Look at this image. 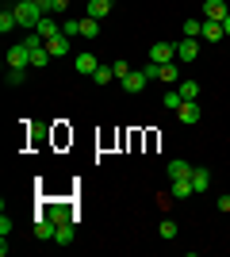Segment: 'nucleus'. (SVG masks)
<instances>
[{"mask_svg":"<svg viewBox=\"0 0 230 257\" xmlns=\"http://www.w3.org/2000/svg\"><path fill=\"white\" fill-rule=\"evenodd\" d=\"M0 234H4V238L12 234V215H0Z\"/></svg>","mask_w":230,"mask_h":257,"instance_id":"32","label":"nucleus"},{"mask_svg":"<svg viewBox=\"0 0 230 257\" xmlns=\"http://www.w3.org/2000/svg\"><path fill=\"white\" fill-rule=\"evenodd\" d=\"M73 238H77L73 223H58V234H54V242H58V246H69V242H73Z\"/></svg>","mask_w":230,"mask_h":257,"instance_id":"19","label":"nucleus"},{"mask_svg":"<svg viewBox=\"0 0 230 257\" xmlns=\"http://www.w3.org/2000/svg\"><path fill=\"white\" fill-rule=\"evenodd\" d=\"M119 85H123V92H142V88L150 85V77H146L142 69H131V73L119 81Z\"/></svg>","mask_w":230,"mask_h":257,"instance_id":"6","label":"nucleus"},{"mask_svg":"<svg viewBox=\"0 0 230 257\" xmlns=\"http://www.w3.org/2000/svg\"><path fill=\"white\" fill-rule=\"evenodd\" d=\"M12 12H16L20 27H27V31H35V27H39V20L46 16L39 0H16V4H12Z\"/></svg>","mask_w":230,"mask_h":257,"instance_id":"1","label":"nucleus"},{"mask_svg":"<svg viewBox=\"0 0 230 257\" xmlns=\"http://www.w3.org/2000/svg\"><path fill=\"white\" fill-rule=\"evenodd\" d=\"M35 234H39V238H46V242H54L58 223L50 219V215H35Z\"/></svg>","mask_w":230,"mask_h":257,"instance_id":"7","label":"nucleus"},{"mask_svg":"<svg viewBox=\"0 0 230 257\" xmlns=\"http://www.w3.org/2000/svg\"><path fill=\"white\" fill-rule=\"evenodd\" d=\"M180 177H192V165H188V161H169V181H180Z\"/></svg>","mask_w":230,"mask_h":257,"instance_id":"18","label":"nucleus"},{"mask_svg":"<svg viewBox=\"0 0 230 257\" xmlns=\"http://www.w3.org/2000/svg\"><path fill=\"white\" fill-rule=\"evenodd\" d=\"M27 65H31V50H27V43L12 46V50H8V69H27Z\"/></svg>","mask_w":230,"mask_h":257,"instance_id":"5","label":"nucleus"},{"mask_svg":"<svg viewBox=\"0 0 230 257\" xmlns=\"http://www.w3.org/2000/svg\"><path fill=\"white\" fill-rule=\"evenodd\" d=\"M111 69H115V81H123V77L131 73V65H127V62H111Z\"/></svg>","mask_w":230,"mask_h":257,"instance_id":"30","label":"nucleus"},{"mask_svg":"<svg viewBox=\"0 0 230 257\" xmlns=\"http://www.w3.org/2000/svg\"><path fill=\"white\" fill-rule=\"evenodd\" d=\"M111 4H115V0H111Z\"/></svg>","mask_w":230,"mask_h":257,"instance_id":"36","label":"nucleus"},{"mask_svg":"<svg viewBox=\"0 0 230 257\" xmlns=\"http://www.w3.org/2000/svg\"><path fill=\"white\" fill-rule=\"evenodd\" d=\"M62 35H69V39H73V35H81V20H73V16H69V20L62 23Z\"/></svg>","mask_w":230,"mask_h":257,"instance_id":"26","label":"nucleus"},{"mask_svg":"<svg viewBox=\"0 0 230 257\" xmlns=\"http://www.w3.org/2000/svg\"><path fill=\"white\" fill-rule=\"evenodd\" d=\"M203 35V20H188L184 23V39H199Z\"/></svg>","mask_w":230,"mask_h":257,"instance_id":"24","label":"nucleus"},{"mask_svg":"<svg viewBox=\"0 0 230 257\" xmlns=\"http://www.w3.org/2000/svg\"><path fill=\"white\" fill-rule=\"evenodd\" d=\"M192 192H196V188H192V177H180V181H173V188H169L173 200H188Z\"/></svg>","mask_w":230,"mask_h":257,"instance_id":"13","label":"nucleus"},{"mask_svg":"<svg viewBox=\"0 0 230 257\" xmlns=\"http://www.w3.org/2000/svg\"><path fill=\"white\" fill-rule=\"evenodd\" d=\"M46 16H58V12H69V0H39Z\"/></svg>","mask_w":230,"mask_h":257,"instance_id":"21","label":"nucleus"},{"mask_svg":"<svg viewBox=\"0 0 230 257\" xmlns=\"http://www.w3.org/2000/svg\"><path fill=\"white\" fill-rule=\"evenodd\" d=\"M46 50H50V58H66V54H69V35L50 39V43H46Z\"/></svg>","mask_w":230,"mask_h":257,"instance_id":"15","label":"nucleus"},{"mask_svg":"<svg viewBox=\"0 0 230 257\" xmlns=\"http://www.w3.org/2000/svg\"><path fill=\"white\" fill-rule=\"evenodd\" d=\"M222 31H226V35H230V16H226V20H222Z\"/></svg>","mask_w":230,"mask_h":257,"instance_id":"34","label":"nucleus"},{"mask_svg":"<svg viewBox=\"0 0 230 257\" xmlns=\"http://www.w3.org/2000/svg\"><path fill=\"white\" fill-rule=\"evenodd\" d=\"M199 54V39H180L176 43V62H196Z\"/></svg>","mask_w":230,"mask_h":257,"instance_id":"9","label":"nucleus"},{"mask_svg":"<svg viewBox=\"0 0 230 257\" xmlns=\"http://www.w3.org/2000/svg\"><path fill=\"white\" fill-rule=\"evenodd\" d=\"M23 43H27V50H31V65H35V69H43V65H50V50H46V43H43V39H39L35 31L27 35Z\"/></svg>","mask_w":230,"mask_h":257,"instance_id":"2","label":"nucleus"},{"mask_svg":"<svg viewBox=\"0 0 230 257\" xmlns=\"http://www.w3.org/2000/svg\"><path fill=\"white\" fill-rule=\"evenodd\" d=\"M69 4H73V0H69Z\"/></svg>","mask_w":230,"mask_h":257,"instance_id":"35","label":"nucleus"},{"mask_svg":"<svg viewBox=\"0 0 230 257\" xmlns=\"http://www.w3.org/2000/svg\"><path fill=\"white\" fill-rule=\"evenodd\" d=\"M180 104H184V96H180V92H176V85H173V92H165V107H173V111H176Z\"/></svg>","mask_w":230,"mask_h":257,"instance_id":"28","label":"nucleus"},{"mask_svg":"<svg viewBox=\"0 0 230 257\" xmlns=\"http://www.w3.org/2000/svg\"><path fill=\"white\" fill-rule=\"evenodd\" d=\"M176 92H180L184 100H196V96H199V85H196V81H180V85H176Z\"/></svg>","mask_w":230,"mask_h":257,"instance_id":"22","label":"nucleus"},{"mask_svg":"<svg viewBox=\"0 0 230 257\" xmlns=\"http://www.w3.org/2000/svg\"><path fill=\"white\" fill-rule=\"evenodd\" d=\"M150 62H157V65L176 62V43H153L150 46Z\"/></svg>","mask_w":230,"mask_h":257,"instance_id":"4","label":"nucleus"},{"mask_svg":"<svg viewBox=\"0 0 230 257\" xmlns=\"http://www.w3.org/2000/svg\"><path fill=\"white\" fill-rule=\"evenodd\" d=\"M230 8H226V0H203V20H226Z\"/></svg>","mask_w":230,"mask_h":257,"instance_id":"8","label":"nucleus"},{"mask_svg":"<svg viewBox=\"0 0 230 257\" xmlns=\"http://www.w3.org/2000/svg\"><path fill=\"white\" fill-rule=\"evenodd\" d=\"M35 35H39L43 43H50V39H58V35H62V27L54 23V16H43V20H39V27H35Z\"/></svg>","mask_w":230,"mask_h":257,"instance_id":"10","label":"nucleus"},{"mask_svg":"<svg viewBox=\"0 0 230 257\" xmlns=\"http://www.w3.org/2000/svg\"><path fill=\"white\" fill-rule=\"evenodd\" d=\"M222 35H226V31H222V23H219V20H203V35H199V39H207V43H219Z\"/></svg>","mask_w":230,"mask_h":257,"instance_id":"14","label":"nucleus"},{"mask_svg":"<svg viewBox=\"0 0 230 257\" xmlns=\"http://www.w3.org/2000/svg\"><path fill=\"white\" fill-rule=\"evenodd\" d=\"M161 238H165V242H173V238H176V223H173V219H161Z\"/></svg>","mask_w":230,"mask_h":257,"instance_id":"27","label":"nucleus"},{"mask_svg":"<svg viewBox=\"0 0 230 257\" xmlns=\"http://www.w3.org/2000/svg\"><path fill=\"white\" fill-rule=\"evenodd\" d=\"M96 35H100V20L85 16V20H81V39H96Z\"/></svg>","mask_w":230,"mask_h":257,"instance_id":"20","label":"nucleus"},{"mask_svg":"<svg viewBox=\"0 0 230 257\" xmlns=\"http://www.w3.org/2000/svg\"><path fill=\"white\" fill-rule=\"evenodd\" d=\"M157 81H165V85H180V65H176V62H165Z\"/></svg>","mask_w":230,"mask_h":257,"instance_id":"17","label":"nucleus"},{"mask_svg":"<svg viewBox=\"0 0 230 257\" xmlns=\"http://www.w3.org/2000/svg\"><path fill=\"white\" fill-rule=\"evenodd\" d=\"M219 211H222V215H230V188L219 196Z\"/></svg>","mask_w":230,"mask_h":257,"instance_id":"33","label":"nucleus"},{"mask_svg":"<svg viewBox=\"0 0 230 257\" xmlns=\"http://www.w3.org/2000/svg\"><path fill=\"white\" fill-rule=\"evenodd\" d=\"M92 81H96V85H108V81H115V69H111V65H100L96 73H92Z\"/></svg>","mask_w":230,"mask_h":257,"instance_id":"23","label":"nucleus"},{"mask_svg":"<svg viewBox=\"0 0 230 257\" xmlns=\"http://www.w3.org/2000/svg\"><path fill=\"white\" fill-rule=\"evenodd\" d=\"M176 115H180V123H199V104L196 100H184L176 107Z\"/></svg>","mask_w":230,"mask_h":257,"instance_id":"11","label":"nucleus"},{"mask_svg":"<svg viewBox=\"0 0 230 257\" xmlns=\"http://www.w3.org/2000/svg\"><path fill=\"white\" fill-rule=\"evenodd\" d=\"M192 188H196V192H207L211 188V169L196 165V169H192Z\"/></svg>","mask_w":230,"mask_h":257,"instance_id":"12","label":"nucleus"},{"mask_svg":"<svg viewBox=\"0 0 230 257\" xmlns=\"http://www.w3.org/2000/svg\"><path fill=\"white\" fill-rule=\"evenodd\" d=\"M111 12V0H88V8H85V16H92V20H104Z\"/></svg>","mask_w":230,"mask_h":257,"instance_id":"16","label":"nucleus"},{"mask_svg":"<svg viewBox=\"0 0 230 257\" xmlns=\"http://www.w3.org/2000/svg\"><path fill=\"white\" fill-rule=\"evenodd\" d=\"M20 20H16V12H0V31H16Z\"/></svg>","mask_w":230,"mask_h":257,"instance_id":"25","label":"nucleus"},{"mask_svg":"<svg viewBox=\"0 0 230 257\" xmlns=\"http://www.w3.org/2000/svg\"><path fill=\"white\" fill-rule=\"evenodd\" d=\"M142 73L150 77V81H157V77H161V65H157V62H150V65H146V69H142Z\"/></svg>","mask_w":230,"mask_h":257,"instance_id":"31","label":"nucleus"},{"mask_svg":"<svg viewBox=\"0 0 230 257\" xmlns=\"http://www.w3.org/2000/svg\"><path fill=\"white\" fill-rule=\"evenodd\" d=\"M27 81V69H8V85H23Z\"/></svg>","mask_w":230,"mask_h":257,"instance_id":"29","label":"nucleus"},{"mask_svg":"<svg viewBox=\"0 0 230 257\" xmlns=\"http://www.w3.org/2000/svg\"><path fill=\"white\" fill-rule=\"evenodd\" d=\"M73 65H77V73H81V77H92V73L100 69V58H96L92 50H81V54L73 58Z\"/></svg>","mask_w":230,"mask_h":257,"instance_id":"3","label":"nucleus"}]
</instances>
